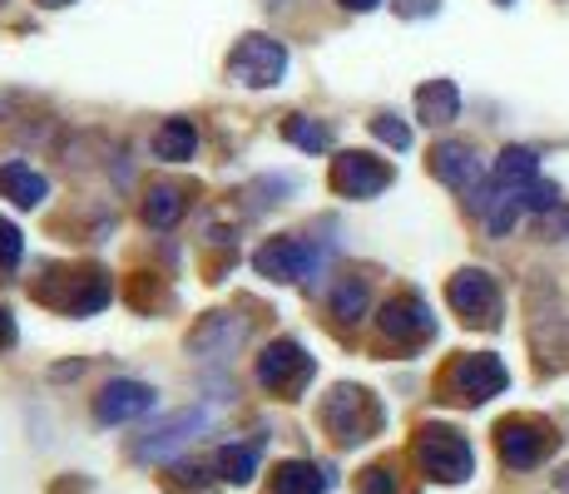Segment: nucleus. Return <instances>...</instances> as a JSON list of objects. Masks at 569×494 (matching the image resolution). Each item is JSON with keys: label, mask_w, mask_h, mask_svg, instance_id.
I'll return each instance as SVG.
<instances>
[{"label": "nucleus", "mask_w": 569, "mask_h": 494, "mask_svg": "<svg viewBox=\"0 0 569 494\" xmlns=\"http://www.w3.org/2000/svg\"><path fill=\"white\" fill-rule=\"evenodd\" d=\"M282 139H288L292 149H302V153H327L332 149V129L317 124V119H308V114L282 119Z\"/></svg>", "instance_id": "obj_22"}, {"label": "nucleus", "mask_w": 569, "mask_h": 494, "mask_svg": "<svg viewBox=\"0 0 569 494\" xmlns=\"http://www.w3.org/2000/svg\"><path fill=\"white\" fill-rule=\"evenodd\" d=\"M208 421H213V415H208L203 405L163 415L154 431H144V441H134V460H149V465H159V460H173L179 450H189V441H199V435L208 431Z\"/></svg>", "instance_id": "obj_7"}, {"label": "nucleus", "mask_w": 569, "mask_h": 494, "mask_svg": "<svg viewBox=\"0 0 569 494\" xmlns=\"http://www.w3.org/2000/svg\"><path fill=\"white\" fill-rule=\"evenodd\" d=\"M357 494H397V470L391 465H371L357 480Z\"/></svg>", "instance_id": "obj_27"}, {"label": "nucleus", "mask_w": 569, "mask_h": 494, "mask_svg": "<svg viewBox=\"0 0 569 494\" xmlns=\"http://www.w3.org/2000/svg\"><path fill=\"white\" fill-rule=\"evenodd\" d=\"M397 169L377 153H362V149H347L332 159V189L342 198H377L381 189H391Z\"/></svg>", "instance_id": "obj_10"}, {"label": "nucleus", "mask_w": 569, "mask_h": 494, "mask_svg": "<svg viewBox=\"0 0 569 494\" xmlns=\"http://www.w3.org/2000/svg\"><path fill=\"white\" fill-rule=\"evenodd\" d=\"M322 490H327V475L312 460H282L268 485V494H322Z\"/></svg>", "instance_id": "obj_19"}, {"label": "nucleus", "mask_w": 569, "mask_h": 494, "mask_svg": "<svg viewBox=\"0 0 569 494\" xmlns=\"http://www.w3.org/2000/svg\"><path fill=\"white\" fill-rule=\"evenodd\" d=\"M371 134H377L387 149H411V129L401 124L397 114H377L371 119Z\"/></svg>", "instance_id": "obj_25"}, {"label": "nucleus", "mask_w": 569, "mask_h": 494, "mask_svg": "<svg viewBox=\"0 0 569 494\" xmlns=\"http://www.w3.org/2000/svg\"><path fill=\"white\" fill-rule=\"evenodd\" d=\"M253 475H258V450L253 445L218 450V480H228V485H248Z\"/></svg>", "instance_id": "obj_23"}, {"label": "nucleus", "mask_w": 569, "mask_h": 494, "mask_svg": "<svg viewBox=\"0 0 569 494\" xmlns=\"http://www.w3.org/2000/svg\"><path fill=\"white\" fill-rule=\"evenodd\" d=\"M154 153L163 163H189L193 153H199V129H193V119H169V124H159Z\"/></svg>", "instance_id": "obj_20"}, {"label": "nucleus", "mask_w": 569, "mask_h": 494, "mask_svg": "<svg viewBox=\"0 0 569 494\" xmlns=\"http://www.w3.org/2000/svg\"><path fill=\"white\" fill-rule=\"evenodd\" d=\"M337 6H342V10H357V16H367V10H377L381 0H337Z\"/></svg>", "instance_id": "obj_32"}, {"label": "nucleus", "mask_w": 569, "mask_h": 494, "mask_svg": "<svg viewBox=\"0 0 569 494\" xmlns=\"http://www.w3.org/2000/svg\"><path fill=\"white\" fill-rule=\"evenodd\" d=\"M416 465L436 480V485H461L476 470V455H470V441L451 425H421L416 431Z\"/></svg>", "instance_id": "obj_3"}, {"label": "nucleus", "mask_w": 569, "mask_h": 494, "mask_svg": "<svg viewBox=\"0 0 569 494\" xmlns=\"http://www.w3.org/2000/svg\"><path fill=\"white\" fill-rule=\"evenodd\" d=\"M0 198H10L16 208H40L50 198V183L30 163H0Z\"/></svg>", "instance_id": "obj_16"}, {"label": "nucleus", "mask_w": 569, "mask_h": 494, "mask_svg": "<svg viewBox=\"0 0 569 494\" xmlns=\"http://www.w3.org/2000/svg\"><path fill=\"white\" fill-rule=\"evenodd\" d=\"M377 326H381V336H387V342L411 346V342H426V336L436 332V316H431V306H426L416 292H397V296H387V302H381Z\"/></svg>", "instance_id": "obj_11"}, {"label": "nucleus", "mask_w": 569, "mask_h": 494, "mask_svg": "<svg viewBox=\"0 0 569 494\" xmlns=\"http://www.w3.org/2000/svg\"><path fill=\"white\" fill-rule=\"evenodd\" d=\"M312 371H317V361L298 342H292V336L268 342V346H262V356H258V381L268 391H278V395H298L312 381Z\"/></svg>", "instance_id": "obj_8"}, {"label": "nucleus", "mask_w": 569, "mask_h": 494, "mask_svg": "<svg viewBox=\"0 0 569 494\" xmlns=\"http://www.w3.org/2000/svg\"><path fill=\"white\" fill-rule=\"evenodd\" d=\"M431 173L446 183L451 193H466L476 198L480 189H486V169H480V153L461 144V139H446V144L431 149Z\"/></svg>", "instance_id": "obj_12"}, {"label": "nucleus", "mask_w": 569, "mask_h": 494, "mask_svg": "<svg viewBox=\"0 0 569 494\" xmlns=\"http://www.w3.org/2000/svg\"><path fill=\"white\" fill-rule=\"evenodd\" d=\"M416 114H421V124H431V129L451 124V119L461 114V90H456L451 80H426L421 90H416Z\"/></svg>", "instance_id": "obj_17"}, {"label": "nucleus", "mask_w": 569, "mask_h": 494, "mask_svg": "<svg viewBox=\"0 0 569 494\" xmlns=\"http://www.w3.org/2000/svg\"><path fill=\"white\" fill-rule=\"evenodd\" d=\"M64 278V296H60V306L70 316H90V312H100V306L109 302V278L100 268H80V272H60Z\"/></svg>", "instance_id": "obj_15"}, {"label": "nucleus", "mask_w": 569, "mask_h": 494, "mask_svg": "<svg viewBox=\"0 0 569 494\" xmlns=\"http://www.w3.org/2000/svg\"><path fill=\"white\" fill-rule=\"evenodd\" d=\"M10 342H16V322H10V312L0 306V351H6Z\"/></svg>", "instance_id": "obj_31"}, {"label": "nucleus", "mask_w": 569, "mask_h": 494, "mask_svg": "<svg viewBox=\"0 0 569 494\" xmlns=\"http://www.w3.org/2000/svg\"><path fill=\"white\" fill-rule=\"evenodd\" d=\"M154 411V386H144V381H109V386L94 395V421L100 425H124V421H139V415Z\"/></svg>", "instance_id": "obj_13"}, {"label": "nucleus", "mask_w": 569, "mask_h": 494, "mask_svg": "<svg viewBox=\"0 0 569 494\" xmlns=\"http://www.w3.org/2000/svg\"><path fill=\"white\" fill-rule=\"evenodd\" d=\"M446 302L451 312L470 326H496L500 322V288L486 268H461L451 282H446Z\"/></svg>", "instance_id": "obj_6"}, {"label": "nucleus", "mask_w": 569, "mask_h": 494, "mask_svg": "<svg viewBox=\"0 0 569 494\" xmlns=\"http://www.w3.org/2000/svg\"><path fill=\"white\" fill-rule=\"evenodd\" d=\"M520 208H535V213H555V208H560V189H555V183H530V189L520 193Z\"/></svg>", "instance_id": "obj_28"}, {"label": "nucleus", "mask_w": 569, "mask_h": 494, "mask_svg": "<svg viewBox=\"0 0 569 494\" xmlns=\"http://www.w3.org/2000/svg\"><path fill=\"white\" fill-rule=\"evenodd\" d=\"M401 16H436V0H401Z\"/></svg>", "instance_id": "obj_30"}, {"label": "nucleus", "mask_w": 569, "mask_h": 494, "mask_svg": "<svg viewBox=\"0 0 569 494\" xmlns=\"http://www.w3.org/2000/svg\"><path fill=\"white\" fill-rule=\"evenodd\" d=\"M496 189H506V193H525L530 183H540V159H535V149H520V144H510L506 153L496 159Z\"/></svg>", "instance_id": "obj_18"}, {"label": "nucleus", "mask_w": 569, "mask_h": 494, "mask_svg": "<svg viewBox=\"0 0 569 494\" xmlns=\"http://www.w3.org/2000/svg\"><path fill=\"white\" fill-rule=\"evenodd\" d=\"M500 6H516V0H500Z\"/></svg>", "instance_id": "obj_35"}, {"label": "nucleus", "mask_w": 569, "mask_h": 494, "mask_svg": "<svg viewBox=\"0 0 569 494\" xmlns=\"http://www.w3.org/2000/svg\"><path fill=\"white\" fill-rule=\"evenodd\" d=\"M550 445H555L550 425L530 421V415H510V421L496 425V450H500V460H506V470H535Z\"/></svg>", "instance_id": "obj_9"}, {"label": "nucleus", "mask_w": 569, "mask_h": 494, "mask_svg": "<svg viewBox=\"0 0 569 494\" xmlns=\"http://www.w3.org/2000/svg\"><path fill=\"white\" fill-rule=\"evenodd\" d=\"M540 233L545 238H565V243H569V208H555V213H545Z\"/></svg>", "instance_id": "obj_29"}, {"label": "nucleus", "mask_w": 569, "mask_h": 494, "mask_svg": "<svg viewBox=\"0 0 569 494\" xmlns=\"http://www.w3.org/2000/svg\"><path fill=\"white\" fill-rule=\"evenodd\" d=\"M46 10H60V6H74V0H40Z\"/></svg>", "instance_id": "obj_33"}, {"label": "nucleus", "mask_w": 569, "mask_h": 494, "mask_svg": "<svg viewBox=\"0 0 569 494\" xmlns=\"http://www.w3.org/2000/svg\"><path fill=\"white\" fill-rule=\"evenodd\" d=\"M288 70V50L272 36H243L228 54V80L243 84V90H272Z\"/></svg>", "instance_id": "obj_5"}, {"label": "nucleus", "mask_w": 569, "mask_h": 494, "mask_svg": "<svg viewBox=\"0 0 569 494\" xmlns=\"http://www.w3.org/2000/svg\"><path fill=\"white\" fill-rule=\"evenodd\" d=\"M20 252H26V243H20V228L0 218V278L20 268Z\"/></svg>", "instance_id": "obj_26"}, {"label": "nucleus", "mask_w": 569, "mask_h": 494, "mask_svg": "<svg viewBox=\"0 0 569 494\" xmlns=\"http://www.w3.org/2000/svg\"><path fill=\"white\" fill-rule=\"evenodd\" d=\"M243 336H248V316H238V312H208V316H199V326L189 332V351H193V356L218 361V356H228V351H238Z\"/></svg>", "instance_id": "obj_14"}, {"label": "nucleus", "mask_w": 569, "mask_h": 494, "mask_svg": "<svg viewBox=\"0 0 569 494\" xmlns=\"http://www.w3.org/2000/svg\"><path fill=\"white\" fill-rule=\"evenodd\" d=\"M183 208H189L183 189H173V183H154L149 198H144V223L149 228H173L183 218Z\"/></svg>", "instance_id": "obj_21"}, {"label": "nucleus", "mask_w": 569, "mask_h": 494, "mask_svg": "<svg viewBox=\"0 0 569 494\" xmlns=\"http://www.w3.org/2000/svg\"><path fill=\"white\" fill-rule=\"evenodd\" d=\"M327 302H332V316L337 322H357V316L367 312V282L362 278H342L332 288V296H327Z\"/></svg>", "instance_id": "obj_24"}, {"label": "nucleus", "mask_w": 569, "mask_h": 494, "mask_svg": "<svg viewBox=\"0 0 569 494\" xmlns=\"http://www.w3.org/2000/svg\"><path fill=\"white\" fill-rule=\"evenodd\" d=\"M506 386H510V371H506V361L490 356V351L456 356L451 366L441 371V381H436L441 401H451V405H486L490 395H500Z\"/></svg>", "instance_id": "obj_2"}, {"label": "nucleus", "mask_w": 569, "mask_h": 494, "mask_svg": "<svg viewBox=\"0 0 569 494\" xmlns=\"http://www.w3.org/2000/svg\"><path fill=\"white\" fill-rule=\"evenodd\" d=\"M387 411L367 386H332L322 395V431L332 435L337 445H362L381 431Z\"/></svg>", "instance_id": "obj_1"}, {"label": "nucleus", "mask_w": 569, "mask_h": 494, "mask_svg": "<svg viewBox=\"0 0 569 494\" xmlns=\"http://www.w3.org/2000/svg\"><path fill=\"white\" fill-rule=\"evenodd\" d=\"M327 262V248H317L312 238H272L253 252V268L272 282H312Z\"/></svg>", "instance_id": "obj_4"}, {"label": "nucleus", "mask_w": 569, "mask_h": 494, "mask_svg": "<svg viewBox=\"0 0 569 494\" xmlns=\"http://www.w3.org/2000/svg\"><path fill=\"white\" fill-rule=\"evenodd\" d=\"M555 485H560V490H569V465L560 470V475H555Z\"/></svg>", "instance_id": "obj_34"}]
</instances>
